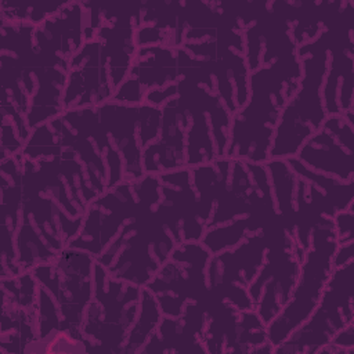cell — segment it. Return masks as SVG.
Listing matches in <instances>:
<instances>
[{"label":"cell","instance_id":"cell-1","mask_svg":"<svg viewBox=\"0 0 354 354\" xmlns=\"http://www.w3.org/2000/svg\"><path fill=\"white\" fill-rule=\"evenodd\" d=\"M301 77L297 54L250 72L249 100L231 118L227 158L264 163L277 124Z\"/></svg>","mask_w":354,"mask_h":354},{"label":"cell","instance_id":"cell-2","mask_svg":"<svg viewBox=\"0 0 354 354\" xmlns=\"http://www.w3.org/2000/svg\"><path fill=\"white\" fill-rule=\"evenodd\" d=\"M329 28L311 43L297 47L301 62L300 83L281 113L268 159L296 156L301 145L321 129L328 118L322 104V84L329 65Z\"/></svg>","mask_w":354,"mask_h":354},{"label":"cell","instance_id":"cell-3","mask_svg":"<svg viewBox=\"0 0 354 354\" xmlns=\"http://www.w3.org/2000/svg\"><path fill=\"white\" fill-rule=\"evenodd\" d=\"M156 206L137 203L136 213L97 257L112 278L147 286L178 245Z\"/></svg>","mask_w":354,"mask_h":354},{"label":"cell","instance_id":"cell-4","mask_svg":"<svg viewBox=\"0 0 354 354\" xmlns=\"http://www.w3.org/2000/svg\"><path fill=\"white\" fill-rule=\"evenodd\" d=\"M141 286L112 278L101 263L93 268V297L83 314L82 333L90 351L123 353L140 308Z\"/></svg>","mask_w":354,"mask_h":354},{"label":"cell","instance_id":"cell-5","mask_svg":"<svg viewBox=\"0 0 354 354\" xmlns=\"http://www.w3.org/2000/svg\"><path fill=\"white\" fill-rule=\"evenodd\" d=\"M353 266L354 260L333 268L317 308L288 339L275 347L274 353L317 354L321 347L330 343L340 329L354 322L353 277L350 274Z\"/></svg>","mask_w":354,"mask_h":354},{"label":"cell","instance_id":"cell-6","mask_svg":"<svg viewBox=\"0 0 354 354\" xmlns=\"http://www.w3.org/2000/svg\"><path fill=\"white\" fill-rule=\"evenodd\" d=\"M212 253L201 241L176 246L147 288L153 293L163 317H178L188 301H207V266Z\"/></svg>","mask_w":354,"mask_h":354},{"label":"cell","instance_id":"cell-7","mask_svg":"<svg viewBox=\"0 0 354 354\" xmlns=\"http://www.w3.org/2000/svg\"><path fill=\"white\" fill-rule=\"evenodd\" d=\"M95 257L87 252L66 246L51 263L32 270L37 282L57 300L62 329L82 333L83 314L93 297V268Z\"/></svg>","mask_w":354,"mask_h":354},{"label":"cell","instance_id":"cell-8","mask_svg":"<svg viewBox=\"0 0 354 354\" xmlns=\"http://www.w3.org/2000/svg\"><path fill=\"white\" fill-rule=\"evenodd\" d=\"M304 250L296 232L282 227L271 242L266 261L249 286L254 310L268 325L286 306L299 279Z\"/></svg>","mask_w":354,"mask_h":354},{"label":"cell","instance_id":"cell-9","mask_svg":"<svg viewBox=\"0 0 354 354\" xmlns=\"http://www.w3.org/2000/svg\"><path fill=\"white\" fill-rule=\"evenodd\" d=\"M206 353H274L267 325L256 310L241 311L223 301L209 300L202 335Z\"/></svg>","mask_w":354,"mask_h":354},{"label":"cell","instance_id":"cell-10","mask_svg":"<svg viewBox=\"0 0 354 354\" xmlns=\"http://www.w3.org/2000/svg\"><path fill=\"white\" fill-rule=\"evenodd\" d=\"M296 158L315 173L354 183V113L328 116Z\"/></svg>","mask_w":354,"mask_h":354},{"label":"cell","instance_id":"cell-11","mask_svg":"<svg viewBox=\"0 0 354 354\" xmlns=\"http://www.w3.org/2000/svg\"><path fill=\"white\" fill-rule=\"evenodd\" d=\"M115 88L98 37L86 41L69 59L64 111L95 108L111 101Z\"/></svg>","mask_w":354,"mask_h":354},{"label":"cell","instance_id":"cell-12","mask_svg":"<svg viewBox=\"0 0 354 354\" xmlns=\"http://www.w3.org/2000/svg\"><path fill=\"white\" fill-rule=\"evenodd\" d=\"M188 123L187 104L178 93L162 106L159 137L142 151L145 174H162L187 167Z\"/></svg>","mask_w":354,"mask_h":354},{"label":"cell","instance_id":"cell-13","mask_svg":"<svg viewBox=\"0 0 354 354\" xmlns=\"http://www.w3.org/2000/svg\"><path fill=\"white\" fill-rule=\"evenodd\" d=\"M98 118L124 162L123 181L133 183L145 176L142 166V140L140 106L115 101L101 104Z\"/></svg>","mask_w":354,"mask_h":354},{"label":"cell","instance_id":"cell-14","mask_svg":"<svg viewBox=\"0 0 354 354\" xmlns=\"http://www.w3.org/2000/svg\"><path fill=\"white\" fill-rule=\"evenodd\" d=\"M351 29L343 32L330 28L329 65L322 84V104L328 116L354 113V44L353 36L344 39Z\"/></svg>","mask_w":354,"mask_h":354},{"label":"cell","instance_id":"cell-15","mask_svg":"<svg viewBox=\"0 0 354 354\" xmlns=\"http://www.w3.org/2000/svg\"><path fill=\"white\" fill-rule=\"evenodd\" d=\"M264 165L270 174L278 214L282 221H293V216L297 214V174L286 159H268Z\"/></svg>","mask_w":354,"mask_h":354},{"label":"cell","instance_id":"cell-16","mask_svg":"<svg viewBox=\"0 0 354 354\" xmlns=\"http://www.w3.org/2000/svg\"><path fill=\"white\" fill-rule=\"evenodd\" d=\"M162 318H163V314L159 308V304L153 293L147 286H142L141 295H140L138 314L129 332L126 346L123 348V354L141 353L142 347L148 342L149 336L155 332Z\"/></svg>","mask_w":354,"mask_h":354},{"label":"cell","instance_id":"cell-17","mask_svg":"<svg viewBox=\"0 0 354 354\" xmlns=\"http://www.w3.org/2000/svg\"><path fill=\"white\" fill-rule=\"evenodd\" d=\"M261 228L263 227L256 220L245 216L228 223L206 228L201 238V242L212 254H216L239 245L249 232Z\"/></svg>","mask_w":354,"mask_h":354},{"label":"cell","instance_id":"cell-18","mask_svg":"<svg viewBox=\"0 0 354 354\" xmlns=\"http://www.w3.org/2000/svg\"><path fill=\"white\" fill-rule=\"evenodd\" d=\"M36 321H37V336H39L37 344L46 340L47 337H50L54 332L62 329V318L58 308V303L54 299V296L40 283H39V292H37Z\"/></svg>","mask_w":354,"mask_h":354},{"label":"cell","instance_id":"cell-19","mask_svg":"<svg viewBox=\"0 0 354 354\" xmlns=\"http://www.w3.org/2000/svg\"><path fill=\"white\" fill-rule=\"evenodd\" d=\"M333 223L337 245L344 246L354 243V203L350 207L337 212L333 217Z\"/></svg>","mask_w":354,"mask_h":354}]
</instances>
